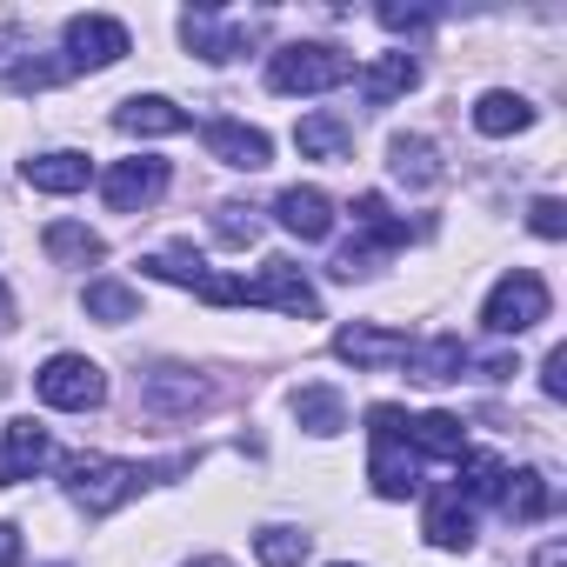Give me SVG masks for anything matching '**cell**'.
I'll use <instances>...</instances> for the list:
<instances>
[{
  "mask_svg": "<svg viewBox=\"0 0 567 567\" xmlns=\"http://www.w3.org/2000/svg\"><path fill=\"white\" fill-rule=\"evenodd\" d=\"M381 28H388V34H421V28H434V8H401V0H388V8H381Z\"/></svg>",
  "mask_w": 567,
  "mask_h": 567,
  "instance_id": "cell-34",
  "label": "cell"
},
{
  "mask_svg": "<svg viewBox=\"0 0 567 567\" xmlns=\"http://www.w3.org/2000/svg\"><path fill=\"white\" fill-rule=\"evenodd\" d=\"M368 441H374V454H368V481H374V494L381 501H408L414 487H421V454L408 447V414L401 408H368Z\"/></svg>",
  "mask_w": 567,
  "mask_h": 567,
  "instance_id": "cell-3",
  "label": "cell"
},
{
  "mask_svg": "<svg viewBox=\"0 0 567 567\" xmlns=\"http://www.w3.org/2000/svg\"><path fill=\"white\" fill-rule=\"evenodd\" d=\"M481 321H487V334H527V328H540L547 321V280L534 267L501 274L487 308H481Z\"/></svg>",
  "mask_w": 567,
  "mask_h": 567,
  "instance_id": "cell-5",
  "label": "cell"
},
{
  "mask_svg": "<svg viewBox=\"0 0 567 567\" xmlns=\"http://www.w3.org/2000/svg\"><path fill=\"white\" fill-rule=\"evenodd\" d=\"M0 315H8V295H0Z\"/></svg>",
  "mask_w": 567,
  "mask_h": 567,
  "instance_id": "cell-38",
  "label": "cell"
},
{
  "mask_svg": "<svg viewBox=\"0 0 567 567\" xmlns=\"http://www.w3.org/2000/svg\"><path fill=\"white\" fill-rule=\"evenodd\" d=\"M141 274H154V280H174V288H194V295H200L207 260H200V254H187V247H161V254H147V260H141Z\"/></svg>",
  "mask_w": 567,
  "mask_h": 567,
  "instance_id": "cell-30",
  "label": "cell"
},
{
  "mask_svg": "<svg viewBox=\"0 0 567 567\" xmlns=\"http://www.w3.org/2000/svg\"><path fill=\"white\" fill-rule=\"evenodd\" d=\"M274 220L288 227L295 240H328L334 234V200L321 187H280L274 194Z\"/></svg>",
  "mask_w": 567,
  "mask_h": 567,
  "instance_id": "cell-13",
  "label": "cell"
},
{
  "mask_svg": "<svg viewBox=\"0 0 567 567\" xmlns=\"http://www.w3.org/2000/svg\"><path fill=\"white\" fill-rule=\"evenodd\" d=\"M295 421H301L315 441H334V434L348 427V401H341V388H328V381L301 388V394H295Z\"/></svg>",
  "mask_w": 567,
  "mask_h": 567,
  "instance_id": "cell-23",
  "label": "cell"
},
{
  "mask_svg": "<svg viewBox=\"0 0 567 567\" xmlns=\"http://www.w3.org/2000/svg\"><path fill=\"white\" fill-rule=\"evenodd\" d=\"M61 48H68V61H61L68 74H101V68H114V61L134 54V34L114 14H74L61 28Z\"/></svg>",
  "mask_w": 567,
  "mask_h": 567,
  "instance_id": "cell-6",
  "label": "cell"
},
{
  "mask_svg": "<svg viewBox=\"0 0 567 567\" xmlns=\"http://www.w3.org/2000/svg\"><path fill=\"white\" fill-rule=\"evenodd\" d=\"M408 348H414V341H408L401 328H374V321H354V328L334 334V354H341L348 368H401Z\"/></svg>",
  "mask_w": 567,
  "mask_h": 567,
  "instance_id": "cell-12",
  "label": "cell"
},
{
  "mask_svg": "<svg viewBox=\"0 0 567 567\" xmlns=\"http://www.w3.org/2000/svg\"><path fill=\"white\" fill-rule=\"evenodd\" d=\"M21 554H28V547H21V527L0 520V567H21Z\"/></svg>",
  "mask_w": 567,
  "mask_h": 567,
  "instance_id": "cell-36",
  "label": "cell"
},
{
  "mask_svg": "<svg viewBox=\"0 0 567 567\" xmlns=\"http://www.w3.org/2000/svg\"><path fill=\"white\" fill-rule=\"evenodd\" d=\"M87 321H107V328H121V321H134L141 315V295L127 288V280H87Z\"/></svg>",
  "mask_w": 567,
  "mask_h": 567,
  "instance_id": "cell-29",
  "label": "cell"
},
{
  "mask_svg": "<svg viewBox=\"0 0 567 567\" xmlns=\"http://www.w3.org/2000/svg\"><path fill=\"white\" fill-rule=\"evenodd\" d=\"M200 141H207V154L220 161V167H240V174H260L267 161H274V141L260 134V127H247V121H207L200 127Z\"/></svg>",
  "mask_w": 567,
  "mask_h": 567,
  "instance_id": "cell-10",
  "label": "cell"
},
{
  "mask_svg": "<svg viewBox=\"0 0 567 567\" xmlns=\"http://www.w3.org/2000/svg\"><path fill=\"white\" fill-rule=\"evenodd\" d=\"M408 447L427 454V461H461L467 454V434H461L454 414H414L408 421Z\"/></svg>",
  "mask_w": 567,
  "mask_h": 567,
  "instance_id": "cell-26",
  "label": "cell"
},
{
  "mask_svg": "<svg viewBox=\"0 0 567 567\" xmlns=\"http://www.w3.org/2000/svg\"><path fill=\"white\" fill-rule=\"evenodd\" d=\"M34 394L61 414H94L107 401V374L87 361V354H54L41 374H34Z\"/></svg>",
  "mask_w": 567,
  "mask_h": 567,
  "instance_id": "cell-7",
  "label": "cell"
},
{
  "mask_svg": "<svg viewBox=\"0 0 567 567\" xmlns=\"http://www.w3.org/2000/svg\"><path fill=\"white\" fill-rule=\"evenodd\" d=\"M341 81H354V61L328 41H288L267 61V87L274 94H334Z\"/></svg>",
  "mask_w": 567,
  "mask_h": 567,
  "instance_id": "cell-4",
  "label": "cell"
},
{
  "mask_svg": "<svg viewBox=\"0 0 567 567\" xmlns=\"http://www.w3.org/2000/svg\"><path fill=\"white\" fill-rule=\"evenodd\" d=\"M254 234H260V214L254 207H240V200H220L214 207V240L220 247H247Z\"/></svg>",
  "mask_w": 567,
  "mask_h": 567,
  "instance_id": "cell-32",
  "label": "cell"
},
{
  "mask_svg": "<svg viewBox=\"0 0 567 567\" xmlns=\"http://www.w3.org/2000/svg\"><path fill=\"white\" fill-rule=\"evenodd\" d=\"M334 567H348V560H334Z\"/></svg>",
  "mask_w": 567,
  "mask_h": 567,
  "instance_id": "cell-39",
  "label": "cell"
},
{
  "mask_svg": "<svg viewBox=\"0 0 567 567\" xmlns=\"http://www.w3.org/2000/svg\"><path fill=\"white\" fill-rule=\"evenodd\" d=\"M388 174L401 181V187H441V154H434V141L427 134H394L388 141Z\"/></svg>",
  "mask_w": 567,
  "mask_h": 567,
  "instance_id": "cell-20",
  "label": "cell"
},
{
  "mask_svg": "<svg viewBox=\"0 0 567 567\" xmlns=\"http://www.w3.org/2000/svg\"><path fill=\"white\" fill-rule=\"evenodd\" d=\"M181 41L200 54V61H234V54H247V41H254V21H220L214 8H194V14H181Z\"/></svg>",
  "mask_w": 567,
  "mask_h": 567,
  "instance_id": "cell-9",
  "label": "cell"
},
{
  "mask_svg": "<svg viewBox=\"0 0 567 567\" xmlns=\"http://www.w3.org/2000/svg\"><path fill=\"white\" fill-rule=\"evenodd\" d=\"M474 127H481L487 141L527 134V127H534V101H527V94H514V87H487V94L474 101Z\"/></svg>",
  "mask_w": 567,
  "mask_h": 567,
  "instance_id": "cell-19",
  "label": "cell"
},
{
  "mask_svg": "<svg viewBox=\"0 0 567 567\" xmlns=\"http://www.w3.org/2000/svg\"><path fill=\"white\" fill-rule=\"evenodd\" d=\"M200 301H207V308H280V315H295V321H315V315H321L315 280H308L295 260H267L254 280L207 274V280H200Z\"/></svg>",
  "mask_w": 567,
  "mask_h": 567,
  "instance_id": "cell-1",
  "label": "cell"
},
{
  "mask_svg": "<svg viewBox=\"0 0 567 567\" xmlns=\"http://www.w3.org/2000/svg\"><path fill=\"white\" fill-rule=\"evenodd\" d=\"M21 181H28L34 194H81V187L94 181V167H87V154H74V147H54V154H34V161H21Z\"/></svg>",
  "mask_w": 567,
  "mask_h": 567,
  "instance_id": "cell-14",
  "label": "cell"
},
{
  "mask_svg": "<svg viewBox=\"0 0 567 567\" xmlns=\"http://www.w3.org/2000/svg\"><path fill=\"white\" fill-rule=\"evenodd\" d=\"M421 534H427L434 547H447V554H467V547H474V507H467L454 487H441V494L427 501V514H421Z\"/></svg>",
  "mask_w": 567,
  "mask_h": 567,
  "instance_id": "cell-15",
  "label": "cell"
},
{
  "mask_svg": "<svg viewBox=\"0 0 567 567\" xmlns=\"http://www.w3.org/2000/svg\"><path fill=\"white\" fill-rule=\"evenodd\" d=\"M408 368H414V381H427V388L461 381V368H467V341H461V334H427V341L408 348Z\"/></svg>",
  "mask_w": 567,
  "mask_h": 567,
  "instance_id": "cell-22",
  "label": "cell"
},
{
  "mask_svg": "<svg viewBox=\"0 0 567 567\" xmlns=\"http://www.w3.org/2000/svg\"><path fill=\"white\" fill-rule=\"evenodd\" d=\"M41 240H48V260H54V267H94V260L107 254V240H101L87 220H54Z\"/></svg>",
  "mask_w": 567,
  "mask_h": 567,
  "instance_id": "cell-25",
  "label": "cell"
},
{
  "mask_svg": "<svg viewBox=\"0 0 567 567\" xmlns=\"http://www.w3.org/2000/svg\"><path fill=\"white\" fill-rule=\"evenodd\" d=\"M354 227H361V247H368V254H394V247H408V220H394L381 194H361V200H354Z\"/></svg>",
  "mask_w": 567,
  "mask_h": 567,
  "instance_id": "cell-27",
  "label": "cell"
},
{
  "mask_svg": "<svg viewBox=\"0 0 567 567\" xmlns=\"http://www.w3.org/2000/svg\"><path fill=\"white\" fill-rule=\"evenodd\" d=\"M167 161H154V154H141V161H114L107 174H101V200L114 207V214H141V207H154L161 194H167Z\"/></svg>",
  "mask_w": 567,
  "mask_h": 567,
  "instance_id": "cell-8",
  "label": "cell"
},
{
  "mask_svg": "<svg viewBox=\"0 0 567 567\" xmlns=\"http://www.w3.org/2000/svg\"><path fill=\"white\" fill-rule=\"evenodd\" d=\"M454 467H461V487H454L461 501H494V494H501V481H507L501 454H461Z\"/></svg>",
  "mask_w": 567,
  "mask_h": 567,
  "instance_id": "cell-31",
  "label": "cell"
},
{
  "mask_svg": "<svg viewBox=\"0 0 567 567\" xmlns=\"http://www.w3.org/2000/svg\"><path fill=\"white\" fill-rule=\"evenodd\" d=\"M295 147H301L308 161H348V154H354V127H348L341 114H308V121L295 127Z\"/></svg>",
  "mask_w": 567,
  "mask_h": 567,
  "instance_id": "cell-24",
  "label": "cell"
},
{
  "mask_svg": "<svg viewBox=\"0 0 567 567\" xmlns=\"http://www.w3.org/2000/svg\"><path fill=\"white\" fill-rule=\"evenodd\" d=\"M181 467H194V461H167V467H134V461H114V454H68L61 461V481H68V501L81 507V514H114V507H127L147 481H161V474H181Z\"/></svg>",
  "mask_w": 567,
  "mask_h": 567,
  "instance_id": "cell-2",
  "label": "cell"
},
{
  "mask_svg": "<svg viewBox=\"0 0 567 567\" xmlns=\"http://www.w3.org/2000/svg\"><path fill=\"white\" fill-rule=\"evenodd\" d=\"M48 461H54V441H48L41 421H8V427H0V487L34 481Z\"/></svg>",
  "mask_w": 567,
  "mask_h": 567,
  "instance_id": "cell-11",
  "label": "cell"
},
{
  "mask_svg": "<svg viewBox=\"0 0 567 567\" xmlns=\"http://www.w3.org/2000/svg\"><path fill=\"white\" fill-rule=\"evenodd\" d=\"M540 394H547V401H567V348H554V354L540 361Z\"/></svg>",
  "mask_w": 567,
  "mask_h": 567,
  "instance_id": "cell-35",
  "label": "cell"
},
{
  "mask_svg": "<svg viewBox=\"0 0 567 567\" xmlns=\"http://www.w3.org/2000/svg\"><path fill=\"white\" fill-rule=\"evenodd\" d=\"M141 394H147V408H154V414H194V408H207V394H214V388H207L194 368H154Z\"/></svg>",
  "mask_w": 567,
  "mask_h": 567,
  "instance_id": "cell-17",
  "label": "cell"
},
{
  "mask_svg": "<svg viewBox=\"0 0 567 567\" xmlns=\"http://www.w3.org/2000/svg\"><path fill=\"white\" fill-rule=\"evenodd\" d=\"M254 554H260V567H301V560L315 554V534H308V527H288V520H274V527L254 534Z\"/></svg>",
  "mask_w": 567,
  "mask_h": 567,
  "instance_id": "cell-28",
  "label": "cell"
},
{
  "mask_svg": "<svg viewBox=\"0 0 567 567\" xmlns=\"http://www.w3.org/2000/svg\"><path fill=\"white\" fill-rule=\"evenodd\" d=\"M534 567H567V547H560V540H547V547H540V560H534Z\"/></svg>",
  "mask_w": 567,
  "mask_h": 567,
  "instance_id": "cell-37",
  "label": "cell"
},
{
  "mask_svg": "<svg viewBox=\"0 0 567 567\" xmlns=\"http://www.w3.org/2000/svg\"><path fill=\"white\" fill-rule=\"evenodd\" d=\"M527 227H534L540 240H560V234H567V207H560L554 194H540V200L527 207Z\"/></svg>",
  "mask_w": 567,
  "mask_h": 567,
  "instance_id": "cell-33",
  "label": "cell"
},
{
  "mask_svg": "<svg viewBox=\"0 0 567 567\" xmlns=\"http://www.w3.org/2000/svg\"><path fill=\"white\" fill-rule=\"evenodd\" d=\"M501 514L514 520V527H527V520H547V507H554V487H547V474L540 467H514L507 481H501Z\"/></svg>",
  "mask_w": 567,
  "mask_h": 567,
  "instance_id": "cell-21",
  "label": "cell"
},
{
  "mask_svg": "<svg viewBox=\"0 0 567 567\" xmlns=\"http://www.w3.org/2000/svg\"><path fill=\"white\" fill-rule=\"evenodd\" d=\"M114 127H121V134H141V141H154V134H187V107H174L167 94H134V101L114 107Z\"/></svg>",
  "mask_w": 567,
  "mask_h": 567,
  "instance_id": "cell-16",
  "label": "cell"
},
{
  "mask_svg": "<svg viewBox=\"0 0 567 567\" xmlns=\"http://www.w3.org/2000/svg\"><path fill=\"white\" fill-rule=\"evenodd\" d=\"M414 87H421V61L414 54H381V61L361 68V101L368 107H388V101H401Z\"/></svg>",
  "mask_w": 567,
  "mask_h": 567,
  "instance_id": "cell-18",
  "label": "cell"
}]
</instances>
